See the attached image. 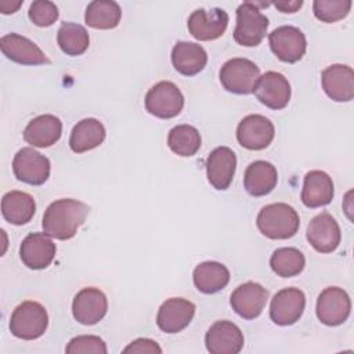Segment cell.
Listing matches in <instances>:
<instances>
[{"instance_id": "f35d334b", "label": "cell", "mask_w": 354, "mask_h": 354, "mask_svg": "<svg viewBox=\"0 0 354 354\" xmlns=\"http://www.w3.org/2000/svg\"><path fill=\"white\" fill-rule=\"evenodd\" d=\"M22 0H18V1H10V0H3L0 1V11L3 14H12L15 12L21 6H22Z\"/></svg>"}, {"instance_id": "e0dca14e", "label": "cell", "mask_w": 354, "mask_h": 354, "mask_svg": "<svg viewBox=\"0 0 354 354\" xmlns=\"http://www.w3.org/2000/svg\"><path fill=\"white\" fill-rule=\"evenodd\" d=\"M195 315V304L183 297H171L162 303L156 315V324L166 333H177L185 329Z\"/></svg>"}, {"instance_id": "836d02e7", "label": "cell", "mask_w": 354, "mask_h": 354, "mask_svg": "<svg viewBox=\"0 0 354 354\" xmlns=\"http://www.w3.org/2000/svg\"><path fill=\"white\" fill-rule=\"evenodd\" d=\"M351 4L350 0H315L313 3V11L317 19L332 24L347 17Z\"/></svg>"}, {"instance_id": "9c48e42d", "label": "cell", "mask_w": 354, "mask_h": 354, "mask_svg": "<svg viewBox=\"0 0 354 354\" xmlns=\"http://www.w3.org/2000/svg\"><path fill=\"white\" fill-rule=\"evenodd\" d=\"M317 317L318 319L328 325L336 326L343 324L351 311L350 296L346 290L337 286L325 288L317 299Z\"/></svg>"}, {"instance_id": "9a60e30c", "label": "cell", "mask_w": 354, "mask_h": 354, "mask_svg": "<svg viewBox=\"0 0 354 354\" xmlns=\"http://www.w3.org/2000/svg\"><path fill=\"white\" fill-rule=\"evenodd\" d=\"M268 299V290L257 282H245L239 285L230 297L232 310L245 319L257 318Z\"/></svg>"}, {"instance_id": "74e56055", "label": "cell", "mask_w": 354, "mask_h": 354, "mask_svg": "<svg viewBox=\"0 0 354 354\" xmlns=\"http://www.w3.org/2000/svg\"><path fill=\"white\" fill-rule=\"evenodd\" d=\"M274 6L281 11V12H296L301 6L303 1L301 0H292V1H275Z\"/></svg>"}, {"instance_id": "277c9868", "label": "cell", "mask_w": 354, "mask_h": 354, "mask_svg": "<svg viewBox=\"0 0 354 354\" xmlns=\"http://www.w3.org/2000/svg\"><path fill=\"white\" fill-rule=\"evenodd\" d=\"M268 18L253 1H245L236 8L234 39L243 47H256L266 37Z\"/></svg>"}, {"instance_id": "603a6c76", "label": "cell", "mask_w": 354, "mask_h": 354, "mask_svg": "<svg viewBox=\"0 0 354 354\" xmlns=\"http://www.w3.org/2000/svg\"><path fill=\"white\" fill-rule=\"evenodd\" d=\"M62 134V122L50 113L36 116L24 130V140L32 147L47 148L55 144Z\"/></svg>"}, {"instance_id": "7a4b0ae2", "label": "cell", "mask_w": 354, "mask_h": 354, "mask_svg": "<svg viewBox=\"0 0 354 354\" xmlns=\"http://www.w3.org/2000/svg\"><path fill=\"white\" fill-rule=\"evenodd\" d=\"M259 231L270 239H289L300 227L297 212L288 203H271L264 206L256 218Z\"/></svg>"}, {"instance_id": "8992f818", "label": "cell", "mask_w": 354, "mask_h": 354, "mask_svg": "<svg viewBox=\"0 0 354 354\" xmlns=\"http://www.w3.org/2000/svg\"><path fill=\"white\" fill-rule=\"evenodd\" d=\"M184 106V95L180 88L167 80L152 86L145 95V109L160 119L177 116Z\"/></svg>"}, {"instance_id": "83f0119b", "label": "cell", "mask_w": 354, "mask_h": 354, "mask_svg": "<svg viewBox=\"0 0 354 354\" xmlns=\"http://www.w3.org/2000/svg\"><path fill=\"white\" fill-rule=\"evenodd\" d=\"M36 202L32 195L22 191H10L1 199V214L10 224L22 225L32 220Z\"/></svg>"}, {"instance_id": "d4e9b609", "label": "cell", "mask_w": 354, "mask_h": 354, "mask_svg": "<svg viewBox=\"0 0 354 354\" xmlns=\"http://www.w3.org/2000/svg\"><path fill=\"white\" fill-rule=\"evenodd\" d=\"M278 181V173L272 163L266 160L252 162L243 176V187L252 196H264L270 194Z\"/></svg>"}, {"instance_id": "1f68e13d", "label": "cell", "mask_w": 354, "mask_h": 354, "mask_svg": "<svg viewBox=\"0 0 354 354\" xmlns=\"http://www.w3.org/2000/svg\"><path fill=\"white\" fill-rule=\"evenodd\" d=\"M201 134L191 124L174 126L167 136L169 148L180 156H194L201 148Z\"/></svg>"}, {"instance_id": "ffe728a7", "label": "cell", "mask_w": 354, "mask_h": 354, "mask_svg": "<svg viewBox=\"0 0 354 354\" xmlns=\"http://www.w3.org/2000/svg\"><path fill=\"white\" fill-rule=\"evenodd\" d=\"M0 48L8 59L21 65L50 64V59L37 44L18 33L4 35L0 39Z\"/></svg>"}, {"instance_id": "ba28073f", "label": "cell", "mask_w": 354, "mask_h": 354, "mask_svg": "<svg viewBox=\"0 0 354 354\" xmlns=\"http://www.w3.org/2000/svg\"><path fill=\"white\" fill-rule=\"evenodd\" d=\"M271 51L282 62L293 64L303 58L307 48L304 33L295 26H279L268 35Z\"/></svg>"}, {"instance_id": "e575fe53", "label": "cell", "mask_w": 354, "mask_h": 354, "mask_svg": "<svg viewBox=\"0 0 354 354\" xmlns=\"http://www.w3.org/2000/svg\"><path fill=\"white\" fill-rule=\"evenodd\" d=\"M65 351L68 354H80V353L106 354L108 348H106L105 342L101 337L93 336V335H82V336H76V337L71 339Z\"/></svg>"}, {"instance_id": "6da1fadb", "label": "cell", "mask_w": 354, "mask_h": 354, "mask_svg": "<svg viewBox=\"0 0 354 354\" xmlns=\"http://www.w3.org/2000/svg\"><path fill=\"white\" fill-rule=\"evenodd\" d=\"M88 210V206L77 199H58L50 203L43 214V231L59 241L71 239L86 221Z\"/></svg>"}, {"instance_id": "3957f363", "label": "cell", "mask_w": 354, "mask_h": 354, "mask_svg": "<svg viewBox=\"0 0 354 354\" xmlns=\"http://www.w3.org/2000/svg\"><path fill=\"white\" fill-rule=\"evenodd\" d=\"M48 325V314L46 308L32 300L22 301L11 314L10 330L11 333L24 340H33L40 337Z\"/></svg>"}, {"instance_id": "ac0fdd59", "label": "cell", "mask_w": 354, "mask_h": 354, "mask_svg": "<svg viewBox=\"0 0 354 354\" xmlns=\"http://www.w3.org/2000/svg\"><path fill=\"white\" fill-rule=\"evenodd\" d=\"M55 243L46 232L29 234L19 246L21 260L30 270L48 267L55 257Z\"/></svg>"}, {"instance_id": "7402d4cb", "label": "cell", "mask_w": 354, "mask_h": 354, "mask_svg": "<svg viewBox=\"0 0 354 354\" xmlns=\"http://www.w3.org/2000/svg\"><path fill=\"white\" fill-rule=\"evenodd\" d=\"M236 169V155L228 147L214 148L206 159V174L209 183L218 191L227 189Z\"/></svg>"}, {"instance_id": "52a82bcc", "label": "cell", "mask_w": 354, "mask_h": 354, "mask_svg": "<svg viewBox=\"0 0 354 354\" xmlns=\"http://www.w3.org/2000/svg\"><path fill=\"white\" fill-rule=\"evenodd\" d=\"M50 160L47 156L33 148L19 149L12 159V171L15 177L30 185H41L50 177Z\"/></svg>"}, {"instance_id": "4316f807", "label": "cell", "mask_w": 354, "mask_h": 354, "mask_svg": "<svg viewBox=\"0 0 354 354\" xmlns=\"http://www.w3.org/2000/svg\"><path fill=\"white\" fill-rule=\"evenodd\" d=\"M105 127L100 120L94 118L83 119L73 126L69 137V147L76 153L87 152L101 145L105 140Z\"/></svg>"}, {"instance_id": "cb8c5ba5", "label": "cell", "mask_w": 354, "mask_h": 354, "mask_svg": "<svg viewBox=\"0 0 354 354\" xmlns=\"http://www.w3.org/2000/svg\"><path fill=\"white\" fill-rule=\"evenodd\" d=\"M171 64L184 76H194L203 71L207 54L201 44L192 41H177L171 50Z\"/></svg>"}, {"instance_id": "f1b7e54d", "label": "cell", "mask_w": 354, "mask_h": 354, "mask_svg": "<svg viewBox=\"0 0 354 354\" xmlns=\"http://www.w3.org/2000/svg\"><path fill=\"white\" fill-rule=\"evenodd\" d=\"M192 279L199 292L212 295L227 286L230 282V271L221 263L203 261L195 267Z\"/></svg>"}, {"instance_id": "5bb4252c", "label": "cell", "mask_w": 354, "mask_h": 354, "mask_svg": "<svg viewBox=\"0 0 354 354\" xmlns=\"http://www.w3.org/2000/svg\"><path fill=\"white\" fill-rule=\"evenodd\" d=\"M307 241L319 253H330L340 243L342 232L337 221L328 212L317 214L307 225Z\"/></svg>"}, {"instance_id": "d590c367", "label": "cell", "mask_w": 354, "mask_h": 354, "mask_svg": "<svg viewBox=\"0 0 354 354\" xmlns=\"http://www.w3.org/2000/svg\"><path fill=\"white\" fill-rule=\"evenodd\" d=\"M29 18L37 26H50L58 19V8L53 1L36 0L29 7Z\"/></svg>"}, {"instance_id": "d6a6232c", "label": "cell", "mask_w": 354, "mask_h": 354, "mask_svg": "<svg viewBox=\"0 0 354 354\" xmlns=\"http://www.w3.org/2000/svg\"><path fill=\"white\" fill-rule=\"evenodd\" d=\"M270 266L278 277L290 278L303 271L306 259L304 254L296 248H279L271 254Z\"/></svg>"}, {"instance_id": "30bf717a", "label": "cell", "mask_w": 354, "mask_h": 354, "mask_svg": "<svg viewBox=\"0 0 354 354\" xmlns=\"http://www.w3.org/2000/svg\"><path fill=\"white\" fill-rule=\"evenodd\" d=\"M275 129L270 119L263 115H248L236 127L238 142L250 151L267 148L274 140Z\"/></svg>"}, {"instance_id": "484cf974", "label": "cell", "mask_w": 354, "mask_h": 354, "mask_svg": "<svg viewBox=\"0 0 354 354\" xmlns=\"http://www.w3.org/2000/svg\"><path fill=\"white\" fill-rule=\"evenodd\" d=\"M333 198V181L322 170H311L306 174L303 189H301V202L307 207H321L330 203Z\"/></svg>"}, {"instance_id": "8d00e7d4", "label": "cell", "mask_w": 354, "mask_h": 354, "mask_svg": "<svg viewBox=\"0 0 354 354\" xmlns=\"http://www.w3.org/2000/svg\"><path fill=\"white\" fill-rule=\"evenodd\" d=\"M123 353H162V348L159 347V344L151 339H145V337H140L133 340L127 347H124Z\"/></svg>"}, {"instance_id": "4dcf8cb0", "label": "cell", "mask_w": 354, "mask_h": 354, "mask_svg": "<svg viewBox=\"0 0 354 354\" xmlns=\"http://www.w3.org/2000/svg\"><path fill=\"white\" fill-rule=\"evenodd\" d=\"M59 48L66 55H82L90 44V37L84 26L75 22H64L57 33Z\"/></svg>"}, {"instance_id": "f546056e", "label": "cell", "mask_w": 354, "mask_h": 354, "mask_svg": "<svg viewBox=\"0 0 354 354\" xmlns=\"http://www.w3.org/2000/svg\"><path fill=\"white\" fill-rule=\"evenodd\" d=\"M122 10L116 1L95 0L91 1L84 14V21L94 29H113L119 25Z\"/></svg>"}, {"instance_id": "7c38bea8", "label": "cell", "mask_w": 354, "mask_h": 354, "mask_svg": "<svg viewBox=\"0 0 354 354\" xmlns=\"http://www.w3.org/2000/svg\"><path fill=\"white\" fill-rule=\"evenodd\" d=\"M242 330L231 321H217L206 332L205 344L210 354H238L243 347Z\"/></svg>"}, {"instance_id": "5b68a950", "label": "cell", "mask_w": 354, "mask_h": 354, "mask_svg": "<svg viewBox=\"0 0 354 354\" xmlns=\"http://www.w3.org/2000/svg\"><path fill=\"white\" fill-rule=\"evenodd\" d=\"M260 79L259 66L248 58L228 59L220 69L223 87L234 94H250Z\"/></svg>"}, {"instance_id": "2e32d148", "label": "cell", "mask_w": 354, "mask_h": 354, "mask_svg": "<svg viewBox=\"0 0 354 354\" xmlns=\"http://www.w3.org/2000/svg\"><path fill=\"white\" fill-rule=\"evenodd\" d=\"M106 310V296L97 288H83L72 303L73 318L82 325H95L105 317Z\"/></svg>"}, {"instance_id": "8fae6325", "label": "cell", "mask_w": 354, "mask_h": 354, "mask_svg": "<svg viewBox=\"0 0 354 354\" xmlns=\"http://www.w3.org/2000/svg\"><path fill=\"white\" fill-rule=\"evenodd\" d=\"M306 296L297 288H285L277 292L270 304V318L281 326L293 325L304 311Z\"/></svg>"}, {"instance_id": "d6986e66", "label": "cell", "mask_w": 354, "mask_h": 354, "mask_svg": "<svg viewBox=\"0 0 354 354\" xmlns=\"http://www.w3.org/2000/svg\"><path fill=\"white\" fill-rule=\"evenodd\" d=\"M253 93L266 106L282 109L290 100V84L282 73L268 71L260 76Z\"/></svg>"}, {"instance_id": "4fadbf2b", "label": "cell", "mask_w": 354, "mask_h": 354, "mask_svg": "<svg viewBox=\"0 0 354 354\" xmlns=\"http://www.w3.org/2000/svg\"><path fill=\"white\" fill-rule=\"evenodd\" d=\"M189 33L201 41L216 40L225 32L228 26V14L223 8H212L206 11L203 8L195 10L188 18Z\"/></svg>"}, {"instance_id": "44dd1931", "label": "cell", "mask_w": 354, "mask_h": 354, "mask_svg": "<svg viewBox=\"0 0 354 354\" xmlns=\"http://www.w3.org/2000/svg\"><path fill=\"white\" fill-rule=\"evenodd\" d=\"M322 88L325 94L337 102L351 101L354 97V71L348 65L333 64L322 71Z\"/></svg>"}]
</instances>
